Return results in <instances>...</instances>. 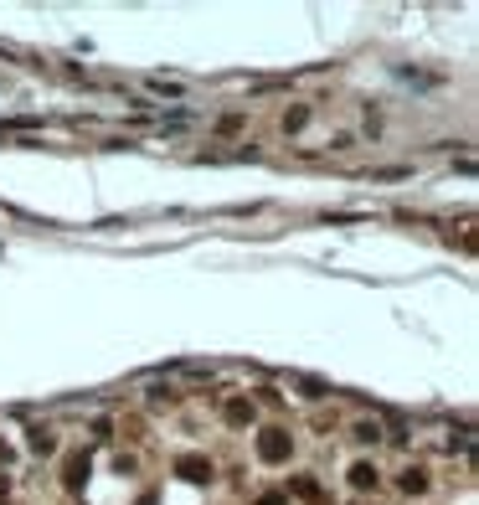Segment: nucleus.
<instances>
[{
	"label": "nucleus",
	"mask_w": 479,
	"mask_h": 505,
	"mask_svg": "<svg viewBox=\"0 0 479 505\" xmlns=\"http://www.w3.org/2000/svg\"><path fill=\"white\" fill-rule=\"evenodd\" d=\"M351 474H356V485H371V480H377V469H371V464H356Z\"/></svg>",
	"instance_id": "f257e3e1"
},
{
	"label": "nucleus",
	"mask_w": 479,
	"mask_h": 505,
	"mask_svg": "<svg viewBox=\"0 0 479 505\" xmlns=\"http://www.w3.org/2000/svg\"><path fill=\"white\" fill-rule=\"evenodd\" d=\"M263 505H284V500H263Z\"/></svg>",
	"instance_id": "f03ea898"
}]
</instances>
